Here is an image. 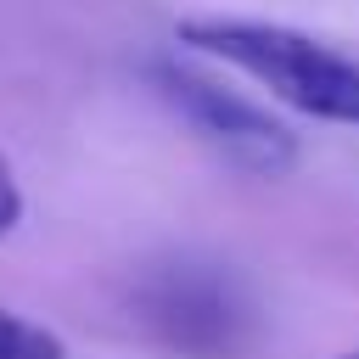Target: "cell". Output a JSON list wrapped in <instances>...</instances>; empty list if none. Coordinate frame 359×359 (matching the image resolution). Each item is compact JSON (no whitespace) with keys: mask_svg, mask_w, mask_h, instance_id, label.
Segmentation results:
<instances>
[{"mask_svg":"<svg viewBox=\"0 0 359 359\" xmlns=\"http://www.w3.org/2000/svg\"><path fill=\"white\" fill-rule=\"evenodd\" d=\"M180 45L230 62L236 73L264 84L275 101L320 123L359 129V50L348 45H331L286 22H258V17H185Z\"/></svg>","mask_w":359,"mask_h":359,"instance_id":"1","label":"cell"},{"mask_svg":"<svg viewBox=\"0 0 359 359\" xmlns=\"http://www.w3.org/2000/svg\"><path fill=\"white\" fill-rule=\"evenodd\" d=\"M129 320L174 359H241L258 342L252 292L208 258H163L129 280Z\"/></svg>","mask_w":359,"mask_h":359,"instance_id":"2","label":"cell"},{"mask_svg":"<svg viewBox=\"0 0 359 359\" xmlns=\"http://www.w3.org/2000/svg\"><path fill=\"white\" fill-rule=\"evenodd\" d=\"M146 79L168 101V112L202 146H213L230 168H241L252 180H280V174L297 168V135L269 107H258L252 95H241L224 79L202 73L196 62H185V56L168 50V56H151L146 62Z\"/></svg>","mask_w":359,"mask_h":359,"instance_id":"3","label":"cell"},{"mask_svg":"<svg viewBox=\"0 0 359 359\" xmlns=\"http://www.w3.org/2000/svg\"><path fill=\"white\" fill-rule=\"evenodd\" d=\"M0 359H67V342L11 309H0Z\"/></svg>","mask_w":359,"mask_h":359,"instance_id":"4","label":"cell"},{"mask_svg":"<svg viewBox=\"0 0 359 359\" xmlns=\"http://www.w3.org/2000/svg\"><path fill=\"white\" fill-rule=\"evenodd\" d=\"M17 219H22V191H17L11 163L0 157V236H11V230H17Z\"/></svg>","mask_w":359,"mask_h":359,"instance_id":"5","label":"cell"},{"mask_svg":"<svg viewBox=\"0 0 359 359\" xmlns=\"http://www.w3.org/2000/svg\"><path fill=\"white\" fill-rule=\"evenodd\" d=\"M342 359H359V348H353V353H342Z\"/></svg>","mask_w":359,"mask_h":359,"instance_id":"6","label":"cell"}]
</instances>
